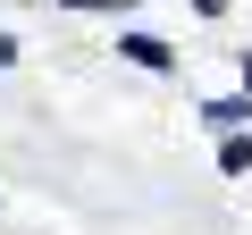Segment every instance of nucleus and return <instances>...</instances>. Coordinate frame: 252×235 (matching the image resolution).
I'll return each mask as SVG.
<instances>
[{
    "label": "nucleus",
    "instance_id": "1",
    "mask_svg": "<svg viewBox=\"0 0 252 235\" xmlns=\"http://www.w3.org/2000/svg\"><path fill=\"white\" fill-rule=\"evenodd\" d=\"M118 51H126V59H135V67H152V76H177V51H168L160 34H126Z\"/></svg>",
    "mask_w": 252,
    "mask_h": 235
},
{
    "label": "nucleus",
    "instance_id": "2",
    "mask_svg": "<svg viewBox=\"0 0 252 235\" xmlns=\"http://www.w3.org/2000/svg\"><path fill=\"white\" fill-rule=\"evenodd\" d=\"M244 118H252V84H244L235 101H202V126H219V135H235Z\"/></svg>",
    "mask_w": 252,
    "mask_h": 235
},
{
    "label": "nucleus",
    "instance_id": "3",
    "mask_svg": "<svg viewBox=\"0 0 252 235\" xmlns=\"http://www.w3.org/2000/svg\"><path fill=\"white\" fill-rule=\"evenodd\" d=\"M219 168L244 176V168H252V135H227V143H219Z\"/></svg>",
    "mask_w": 252,
    "mask_h": 235
},
{
    "label": "nucleus",
    "instance_id": "4",
    "mask_svg": "<svg viewBox=\"0 0 252 235\" xmlns=\"http://www.w3.org/2000/svg\"><path fill=\"white\" fill-rule=\"evenodd\" d=\"M193 17H227V0H193Z\"/></svg>",
    "mask_w": 252,
    "mask_h": 235
}]
</instances>
